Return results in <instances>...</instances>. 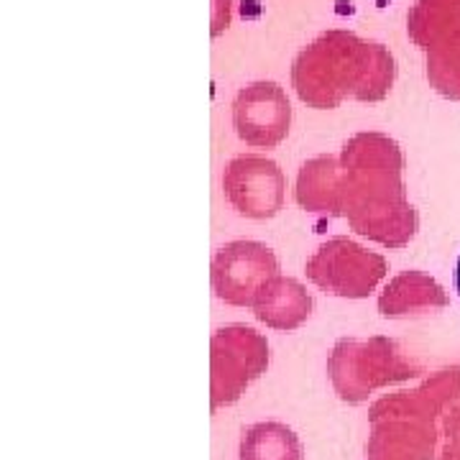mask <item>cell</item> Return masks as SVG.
<instances>
[{
  "label": "cell",
  "mask_w": 460,
  "mask_h": 460,
  "mask_svg": "<svg viewBox=\"0 0 460 460\" xmlns=\"http://www.w3.org/2000/svg\"><path fill=\"white\" fill-rule=\"evenodd\" d=\"M313 296L302 281L292 277H274L253 302V314L266 328L296 330L313 314Z\"/></svg>",
  "instance_id": "cell-10"
},
{
  "label": "cell",
  "mask_w": 460,
  "mask_h": 460,
  "mask_svg": "<svg viewBox=\"0 0 460 460\" xmlns=\"http://www.w3.org/2000/svg\"><path fill=\"white\" fill-rule=\"evenodd\" d=\"M241 460H302V443L281 422H259L243 429Z\"/></svg>",
  "instance_id": "cell-12"
},
{
  "label": "cell",
  "mask_w": 460,
  "mask_h": 460,
  "mask_svg": "<svg viewBox=\"0 0 460 460\" xmlns=\"http://www.w3.org/2000/svg\"><path fill=\"white\" fill-rule=\"evenodd\" d=\"M396 62L392 51L358 33L332 29L296 54L292 83L302 102L332 111L345 98L378 102L392 93Z\"/></svg>",
  "instance_id": "cell-2"
},
{
  "label": "cell",
  "mask_w": 460,
  "mask_h": 460,
  "mask_svg": "<svg viewBox=\"0 0 460 460\" xmlns=\"http://www.w3.org/2000/svg\"><path fill=\"white\" fill-rule=\"evenodd\" d=\"M213 292L233 307H253L261 289L279 277V259L259 241H233L213 256Z\"/></svg>",
  "instance_id": "cell-5"
},
{
  "label": "cell",
  "mask_w": 460,
  "mask_h": 460,
  "mask_svg": "<svg viewBox=\"0 0 460 460\" xmlns=\"http://www.w3.org/2000/svg\"><path fill=\"white\" fill-rule=\"evenodd\" d=\"M404 154L384 133H356L341 154L302 166L296 202L310 213L345 215L350 228L381 246L402 248L417 233L420 217L404 198Z\"/></svg>",
  "instance_id": "cell-1"
},
{
  "label": "cell",
  "mask_w": 460,
  "mask_h": 460,
  "mask_svg": "<svg viewBox=\"0 0 460 460\" xmlns=\"http://www.w3.org/2000/svg\"><path fill=\"white\" fill-rule=\"evenodd\" d=\"M223 192L238 215L251 220H271L284 208L287 177L277 162L243 154L226 166Z\"/></svg>",
  "instance_id": "cell-7"
},
{
  "label": "cell",
  "mask_w": 460,
  "mask_h": 460,
  "mask_svg": "<svg viewBox=\"0 0 460 460\" xmlns=\"http://www.w3.org/2000/svg\"><path fill=\"white\" fill-rule=\"evenodd\" d=\"M330 371H332V381H335V386H338V392L345 402H356L363 371H374L378 384L411 376V371H407L399 363L394 343L386 338H374L368 343L341 341L332 350Z\"/></svg>",
  "instance_id": "cell-9"
},
{
  "label": "cell",
  "mask_w": 460,
  "mask_h": 460,
  "mask_svg": "<svg viewBox=\"0 0 460 460\" xmlns=\"http://www.w3.org/2000/svg\"><path fill=\"white\" fill-rule=\"evenodd\" d=\"M305 271L310 281L328 295L363 299L386 277L389 266L384 256L366 251L345 235H338L314 251Z\"/></svg>",
  "instance_id": "cell-4"
},
{
  "label": "cell",
  "mask_w": 460,
  "mask_h": 460,
  "mask_svg": "<svg viewBox=\"0 0 460 460\" xmlns=\"http://www.w3.org/2000/svg\"><path fill=\"white\" fill-rule=\"evenodd\" d=\"M233 126L241 141L256 148H274L292 126V105L277 83H251L233 100Z\"/></svg>",
  "instance_id": "cell-8"
},
{
  "label": "cell",
  "mask_w": 460,
  "mask_h": 460,
  "mask_svg": "<svg viewBox=\"0 0 460 460\" xmlns=\"http://www.w3.org/2000/svg\"><path fill=\"white\" fill-rule=\"evenodd\" d=\"M456 289H458V295H460V256H458V263H456Z\"/></svg>",
  "instance_id": "cell-13"
},
{
  "label": "cell",
  "mask_w": 460,
  "mask_h": 460,
  "mask_svg": "<svg viewBox=\"0 0 460 460\" xmlns=\"http://www.w3.org/2000/svg\"><path fill=\"white\" fill-rule=\"evenodd\" d=\"M407 31L428 54L429 84L443 98L460 100V0H417Z\"/></svg>",
  "instance_id": "cell-3"
},
{
  "label": "cell",
  "mask_w": 460,
  "mask_h": 460,
  "mask_svg": "<svg viewBox=\"0 0 460 460\" xmlns=\"http://www.w3.org/2000/svg\"><path fill=\"white\" fill-rule=\"evenodd\" d=\"M269 366V345L256 330L230 325L213 335V404H230Z\"/></svg>",
  "instance_id": "cell-6"
},
{
  "label": "cell",
  "mask_w": 460,
  "mask_h": 460,
  "mask_svg": "<svg viewBox=\"0 0 460 460\" xmlns=\"http://www.w3.org/2000/svg\"><path fill=\"white\" fill-rule=\"evenodd\" d=\"M443 307H447L443 287L422 271L399 274L386 284L378 299V310L384 317H417Z\"/></svg>",
  "instance_id": "cell-11"
}]
</instances>
